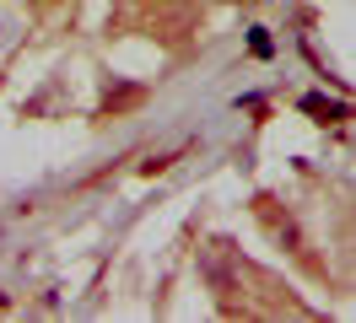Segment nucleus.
Segmentation results:
<instances>
[{"instance_id": "obj_1", "label": "nucleus", "mask_w": 356, "mask_h": 323, "mask_svg": "<svg viewBox=\"0 0 356 323\" xmlns=\"http://www.w3.org/2000/svg\"><path fill=\"white\" fill-rule=\"evenodd\" d=\"M302 108H308V113H318L324 124H330V119H346V108H340V103H324V97H302Z\"/></svg>"}]
</instances>
